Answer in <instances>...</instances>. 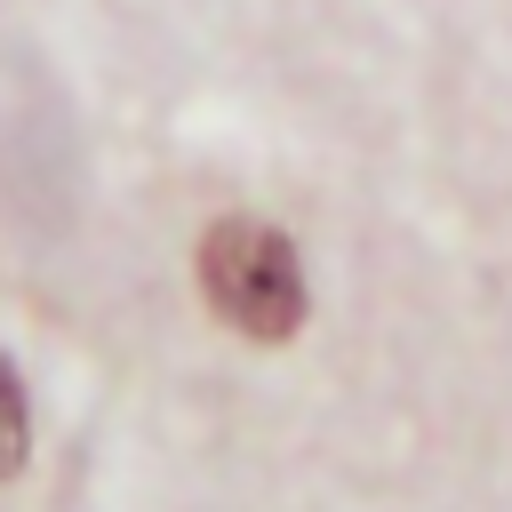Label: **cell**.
Segmentation results:
<instances>
[{"label":"cell","mask_w":512,"mask_h":512,"mask_svg":"<svg viewBox=\"0 0 512 512\" xmlns=\"http://www.w3.org/2000/svg\"><path fill=\"white\" fill-rule=\"evenodd\" d=\"M200 288L240 336H264V344L296 336V320H304V264L256 216H232L200 240Z\"/></svg>","instance_id":"6da1fadb"},{"label":"cell","mask_w":512,"mask_h":512,"mask_svg":"<svg viewBox=\"0 0 512 512\" xmlns=\"http://www.w3.org/2000/svg\"><path fill=\"white\" fill-rule=\"evenodd\" d=\"M24 432H32V416H24V384H16V368L0 360V480L24 464Z\"/></svg>","instance_id":"7a4b0ae2"}]
</instances>
